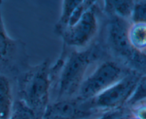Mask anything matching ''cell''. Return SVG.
Wrapping results in <instances>:
<instances>
[{
  "label": "cell",
  "mask_w": 146,
  "mask_h": 119,
  "mask_svg": "<svg viewBox=\"0 0 146 119\" xmlns=\"http://www.w3.org/2000/svg\"><path fill=\"white\" fill-rule=\"evenodd\" d=\"M104 13L106 21L98 39L107 55L131 71L145 74V53L135 49L128 38L131 23L111 13Z\"/></svg>",
  "instance_id": "7a4b0ae2"
},
{
  "label": "cell",
  "mask_w": 146,
  "mask_h": 119,
  "mask_svg": "<svg viewBox=\"0 0 146 119\" xmlns=\"http://www.w3.org/2000/svg\"><path fill=\"white\" fill-rule=\"evenodd\" d=\"M8 119H36L32 112L18 99L14 101L12 111Z\"/></svg>",
  "instance_id": "5bb4252c"
},
{
  "label": "cell",
  "mask_w": 146,
  "mask_h": 119,
  "mask_svg": "<svg viewBox=\"0 0 146 119\" xmlns=\"http://www.w3.org/2000/svg\"><path fill=\"white\" fill-rule=\"evenodd\" d=\"M146 77L145 75L143 76L140 79L139 82L137 84L136 87L134 91H133L132 94L128 98L125 108L132 107L135 108L136 106L145 105V96H146Z\"/></svg>",
  "instance_id": "7c38bea8"
},
{
  "label": "cell",
  "mask_w": 146,
  "mask_h": 119,
  "mask_svg": "<svg viewBox=\"0 0 146 119\" xmlns=\"http://www.w3.org/2000/svg\"><path fill=\"white\" fill-rule=\"evenodd\" d=\"M145 24H131L128 29V38L131 45L141 52L145 53Z\"/></svg>",
  "instance_id": "8fae6325"
},
{
  "label": "cell",
  "mask_w": 146,
  "mask_h": 119,
  "mask_svg": "<svg viewBox=\"0 0 146 119\" xmlns=\"http://www.w3.org/2000/svg\"><path fill=\"white\" fill-rule=\"evenodd\" d=\"M128 114V112L127 111V108L125 107V108L115 110V111L104 113L96 117L94 119H127Z\"/></svg>",
  "instance_id": "9a60e30c"
},
{
  "label": "cell",
  "mask_w": 146,
  "mask_h": 119,
  "mask_svg": "<svg viewBox=\"0 0 146 119\" xmlns=\"http://www.w3.org/2000/svg\"><path fill=\"white\" fill-rule=\"evenodd\" d=\"M146 21V1H134L131 12V24H145Z\"/></svg>",
  "instance_id": "4fadbf2b"
},
{
  "label": "cell",
  "mask_w": 146,
  "mask_h": 119,
  "mask_svg": "<svg viewBox=\"0 0 146 119\" xmlns=\"http://www.w3.org/2000/svg\"><path fill=\"white\" fill-rule=\"evenodd\" d=\"M1 4L2 1H0V63L10 64L13 67L17 65L14 60H18L17 51L19 49L20 41L13 39L7 34L1 14Z\"/></svg>",
  "instance_id": "ba28073f"
},
{
  "label": "cell",
  "mask_w": 146,
  "mask_h": 119,
  "mask_svg": "<svg viewBox=\"0 0 146 119\" xmlns=\"http://www.w3.org/2000/svg\"><path fill=\"white\" fill-rule=\"evenodd\" d=\"M127 119H139L138 118H135V117H133V118H127Z\"/></svg>",
  "instance_id": "2e32d148"
},
{
  "label": "cell",
  "mask_w": 146,
  "mask_h": 119,
  "mask_svg": "<svg viewBox=\"0 0 146 119\" xmlns=\"http://www.w3.org/2000/svg\"><path fill=\"white\" fill-rule=\"evenodd\" d=\"M101 9L130 22L134 1H104Z\"/></svg>",
  "instance_id": "30bf717a"
},
{
  "label": "cell",
  "mask_w": 146,
  "mask_h": 119,
  "mask_svg": "<svg viewBox=\"0 0 146 119\" xmlns=\"http://www.w3.org/2000/svg\"><path fill=\"white\" fill-rule=\"evenodd\" d=\"M95 1L74 25L59 34L63 40V47L74 50L86 49L93 44L100 32L99 12L101 8Z\"/></svg>",
  "instance_id": "5b68a950"
},
{
  "label": "cell",
  "mask_w": 146,
  "mask_h": 119,
  "mask_svg": "<svg viewBox=\"0 0 146 119\" xmlns=\"http://www.w3.org/2000/svg\"><path fill=\"white\" fill-rule=\"evenodd\" d=\"M106 56L98 37L84 49L63 47L59 58L49 68L52 102L75 98L90 66L109 58Z\"/></svg>",
  "instance_id": "6da1fadb"
},
{
  "label": "cell",
  "mask_w": 146,
  "mask_h": 119,
  "mask_svg": "<svg viewBox=\"0 0 146 119\" xmlns=\"http://www.w3.org/2000/svg\"><path fill=\"white\" fill-rule=\"evenodd\" d=\"M101 115L89 101L76 98L50 102L41 119H91Z\"/></svg>",
  "instance_id": "52a82bcc"
},
{
  "label": "cell",
  "mask_w": 146,
  "mask_h": 119,
  "mask_svg": "<svg viewBox=\"0 0 146 119\" xmlns=\"http://www.w3.org/2000/svg\"><path fill=\"white\" fill-rule=\"evenodd\" d=\"M131 70L111 58L101 60L94 71L83 81L76 96L81 101H89L99 95L125 76Z\"/></svg>",
  "instance_id": "277c9868"
},
{
  "label": "cell",
  "mask_w": 146,
  "mask_h": 119,
  "mask_svg": "<svg viewBox=\"0 0 146 119\" xmlns=\"http://www.w3.org/2000/svg\"><path fill=\"white\" fill-rule=\"evenodd\" d=\"M144 75L130 71L118 82L90 100L93 108L101 114L125 108L128 98Z\"/></svg>",
  "instance_id": "8992f818"
},
{
  "label": "cell",
  "mask_w": 146,
  "mask_h": 119,
  "mask_svg": "<svg viewBox=\"0 0 146 119\" xmlns=\"http://www.w3.org/2000/svg\"><path fill=\"white\" fill-rule=\"evenodd\" d=\"M49 60L27 68L17 76V99L22 102L36 119H41L51 101Z\"/></svg>",
  "instance_id": "3957f363"
},
{
  "label": "cell",
  "mask_w": 146,
  "mask_h": 119,
  "mask_svg": "<svg viewBox=\"0 0 146 119\" xmlns=\"http://www.w3.org/2000/svg\"><path fill=\"white\" fill-rule=\"evenodd\" d=\"M14 99L11 81L0 73V119H8L12 111Z\"/></svg>",
  "instance_id": "9c48e42d"
}]
</instances>
